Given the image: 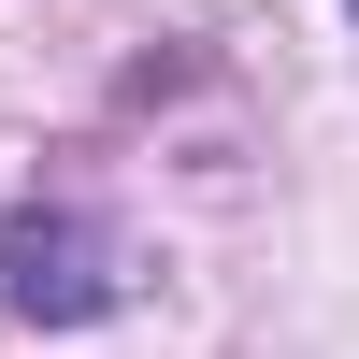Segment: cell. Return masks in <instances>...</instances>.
<instances>
[{"mask_svg":"<svg viewBox=\"0 0 359 359\" xmlns=\"http://www.w3.org/2000/svg\"><path fill=\"white\" fill-rule=\"evenodd\" d=\"M144 287V259L115 245L86 201H15V230H0V302L29 316V331H86V316H115Z\"/></svg>","mask_w":359,"mask_h":359,"instance_id":"6da1fadb","label":"cell"},{"mask_svg":"<svg viewBox=\"0 0 359 359\" xmlns=\"http://www.w3.org/2000/svg\"><path fill=\"white\" fill-rule=\"evenodd\" d=\"M345 15H359V0H345Z\"/></svg>","mask_w":359,"mask_h":359,"instance_id":"7a4b0ae2","label":"cell"}]
</instances>
